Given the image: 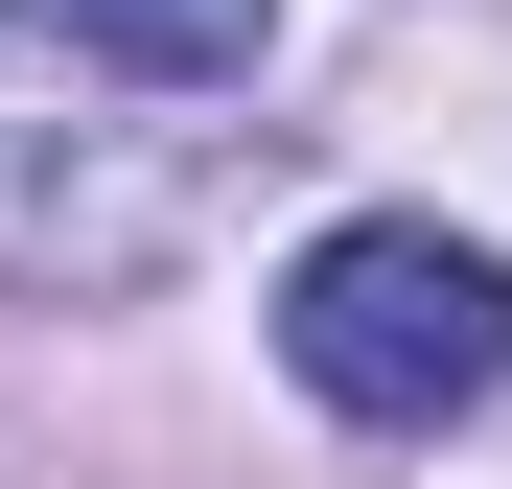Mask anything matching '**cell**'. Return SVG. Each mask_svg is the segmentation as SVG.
Wrapping results in <instances>:
<instances>
[{"label": "cell", "instance_id": "6da1fadb", "mask_svg": "<svg viewBox=\"0 0 512 489\" xmlns=\"http://www.w3.org/2000/svg\"><path fill=\"white\" fill-rule=\"evenodd\" d=\"M280 373L326 396V420H373V443L466 420V396L512 373V257H489V233H443V210H350V233H303V280H280Z\"/></svg>", "mask_w": 512, "mask_h": 489}, {"label": "cell", "instance_id": "7a4b0ae2", "mask_svg": "<svg viewBox=\"0 0 512 489\" xmlns=\"http://www.w3.org/2000/svg\"><path fill=\"white\" fill-rule=\"evenodd\" d=\"M210 163L140 140V70H94L70 24H0V280H140L187 257Z\"/></svg>", "mask_w": 512, "mask_h": 489}, {"label": "cell", "instance_id": "3957f363", "mask_svg": "<svg viewBox=\"0 0 512 489\" xmlns=\"http://www.w3.org/2000/svg\"><path fill=\"white\" fill-rule=\"evenodd\" d=\"M94 70H140V94H233L256 47H280V0H47Z\"/></svg>", "mask_w": 512, "mask_h": 489}]
</instances>
